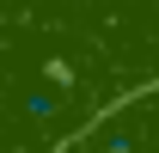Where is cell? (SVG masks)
I'll return each instance as SVG.
<instances>
[{"instance_id": "6da1fadb", "label": "cell", "mask_w": 159, "mask_h": 153, "mask_svg": "<svg viewBox=\"0 0 159 153\" xmlns=\"http://www.w3.org/2000/svg\"><path fill=\"white\" fill-rule=\"evenodd\" d=\"M67 153H159V86L92 123L80 141H67Z\"/></svg>"}]
</instances>
